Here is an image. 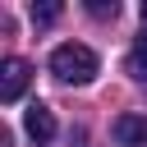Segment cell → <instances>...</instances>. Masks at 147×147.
Masks as SVG:
<instances>
[{"label": "cell", "instance_id": "obj_1", "mask_svg": "<svg viewBox=\"0 0 147 147\" xmlns=\"http://www.w3.org/2000/svg\"><path fill=\"white\" fill-rule=\"evenodd\" d=\"M51 74H55L60 83L83 87V83H92V78H96V51H92V46H83V41H64V46H55V51H51Z\"/></svg>", "mask_w": 147, "mask_h": 147}, {"label": "cell", "instance_id": "obj_2", "mask_svg": "<svg viewBox=\"0 0 147 147\" xmlns=\"http://www.w3.org/2000/svg\"><path fill=\"white\" fill-rule=\"evenodd\" d=\"M28 78H32L28 60L9 55V60L0 64V101H5V106H9V101H18V96H23V87H28Z\"/></svg>", "mask_w": 147, "mask_h": 147}, {"label": "cell", "instance_id": "obj_3", "mask_svg": "<svg viewBox=\"0 0 147 147\" xmlns=\"http://www.w3.org/2000/svg\"><path fill=\"white\" fill-rule=\"evenodd\" d=\"M23 129H28V138H32L37 147H46V142L55 138V115H51V106H46V101H32L28 115H23Z\"/></svg>", "mask_w": 147, "mask_h": 147}, {"label": "cell", "instance_id": "obj_4", "mask_svg": "<svg viewBox=\"0 0 147 147\" xmlns=\"http://www.w3.org/2000/svg\"><path fill=\"white\" fill-rule=\"evenodd\" d=\"M115 142L119 147H147V115H119L115 119Z\"/></svg>", "mask_w": 147, "mask_h": 147}, {"label": "cell", "instance_id": "obj_5", "mask_svg": "<svg viewBox=\"0 0 147 147\" xmlns=\"http://www.w3.org/2000/svg\"><path fill=\"white\" fill-rule=\"evenodd\" d=\"M129 74L133 78H147V32L133 41V51H129Z\"/></svg>", "mask_w": 147, "mask_h": 147}, {"label": "cell", "instance_id": "obj_6", "mask_svg": "<svg viewBox=\"0 0 147 147\" xmlns=\"http://www.w3.org/2000/svg\"><path fill=\"white\" fill-rule=\"evenodd\" d=\"M60 18V5L55 0H46V5H32V23H55Z\"/></svg>", "mask_w": 147, "mask_h": 147}, {"label": "cell", "instance_id": "obj_7", "mask_svg": "<svg viewBox=\"0 0 147 147\" xmlns=\"http://www.w3.org/2000/svg\"><path fill=\"white\" fill-rule=\"evenodd\" d=\"M87 9H92V14H101V18H106V14H110V18H115V5H106V0H92V5H87Z\"/></svg>", "mask_w": 147, "mask_h": 147}, {"label": "cell", "instance_id": "obj_8", "mask_svg": "<svg viewBox=\"0 0 147 147\" xmlns=\"http://www.w3.org/2000/svg\"><path fill=\"white\" fill-rule=\"evenodd\" d=\"M9 142H14V138H9V129L0 124V147H9Z\"/></svg>", "mask_w": 147, "mask_h": 147}, {"label": "cell", "instance_id": "obj_9", "mask_svg": "<svg viewBox=\"0 0 147 147\" xmlns=\"http://www.w3.org/2000/svg\"><path fill=\"white\" fill-rule=\"evenodd\" d=\"M138 14H142V28H147V0H142V9H138Z\"/></svg>", "mask_w": 147, "mask_h": 147}]
</instances>
